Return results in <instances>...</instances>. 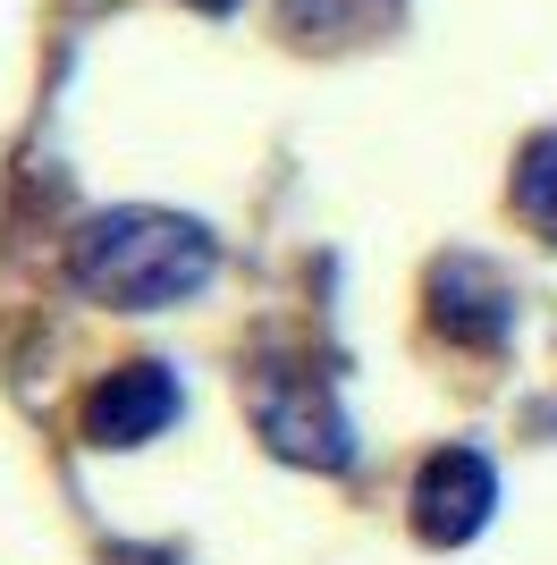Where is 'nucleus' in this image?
Returning a JSON list of instances; mask_svg holds the SVG:
<instances>
[{"label":"nucleus","mask_w":557,"mask_h":565,"mask_svg":"<svg viewBox=\"0 0 557 565\" xmlns=\"http://www.w3.org/2000/svg\"><path fill=\"white\" fill-rule=\"evenodd\" d=\"M220 270V236L186 212H161V203H118V212H93L85 228L69 236V279L85 305L111 312H169L195 305Z\"/></svg>","instance_id":"nucleus-1"},{"label":"nucleus","mask_w":557,"mask_h":565,"mask_svg":"<svg viewBox=\"0 0 557 565\" xmlns=\"http://www.w3.org/2000/svg\"><path fill=\"white\" fill-rule=\"evenodd\" d=\"M254 423L271 439V456H287V465H313V472L355 465V423L313 363H262L254 372Z\"/></svg>","instance_id":"nucleus-2"},{"label":"nucleus","mask_w":557,"mask_h":565,"mask_svg":"<svg viewBox=\"0 0 557 565\" xmlns=\"http://www.w3.org/2000/svg\"><path fill=\"white\" fill-rule=\"evenodd\" d=\"M186 414V388L169 363H118L111 380H93L85 405H76V430H85V448H144V439H161L169 423Z\"/></svg>","instance_id":"nucleus-3"},{"label":"nucleus","mask_w":557,"mask_h":565,"mask_svg":"<svg viewBox=\"0 0 557 565\" xmlns=\"http://www.w3.org/2000/svg\"><path fill=\"white\" fill-rule=\"evenodd\" d=\"M490 515H498V465H490L482 448H440L414 472V532L431 548L482 541Z\"/></svg>","instance_id":"nucleus-4"},{"label":"nucleus","mask_w":557,"mask_h":565,"mask_svg":"<svg viewBox=\"0 0 557 565\" xmlns=\"http://www.w3.org/2000/svg\"><path fill=\"white\" fill-rule=\"evenodd\" d=\"M431 321H440L448 338H464V347H498L507 321H515V296H507V279H498L490 262L456 254V262L431 270Z\"/></svg>","instance_id":"nucleus-5"},{"label":"nucleus","mask_w":557,"mask_h":565,"mask_svg":"<svg viewBox=\"0 0 557 565\" xmlns=\"http://www.w3.org/2000/svg\"><path fill=\"white\" fill-rule=\"evenodd\" d=\"M278 9H287V25H296V34H322V43H364V34L397 25V9H406V0H278Z\"/></svg>","instance_id":"nucleus-6"},{"label":"nucleus","mask_w":557,"mask_h":565,"mask_svg":"<svg viewBox=\"0 0 557 565\" xmlns=\"http://www.w3.org/2000/svg\"><path fill=\"white\" fill-rule=\"evenodd\" d=\"M515 212L540 245H557V127H540L524 152H515Z\"/></svg>","instance_id":"nucleus-7"},{"label":"nucleus","mask_w":557,"mask_h":565,"mask_svg":"<svg viewBox=\"0 0 557 565\" xmlns=\"http://www.w3.org/2000/svg\"><path fill=\"white\" fill-rule=\"evenodd\" d=\"M195 9H203V18H229V9H237V0H195Z\"/></svg>","instance_id":"nucleus-8"}]
</instances>
